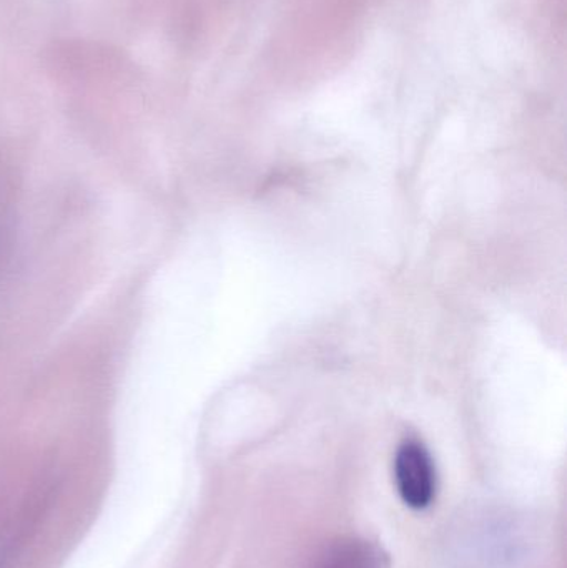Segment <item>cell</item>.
Returning a JSON list of instances; mask_svg holds the SVG:
<instances>
[{"label": "cell", "instance_id": "obj_1", "mask_svg": "<svg viewBox=\"0 0 567 568\" xmlns=\"http://www.w3.org/2000/svg\"><path fill=\"white\" fill-rule=\"evenodd\" d=\"M395 483L409 509L425 510L436 497V467L432 454L418 440H406L395 457Z\"/></svg>", "mask_w": 567, "mask_h": 568}, {"label": "cell", "instance_id": "obj_2", "mask_svg": "<svg viewBox=\"0 0 567 568\" xmlns=\"http://www.w3.org/2000/svg\"><path fill=\"white\" fill-rule=\"evenodd\" d=\"M306 568H389V564L376 544L360 537H343L323 547Z\"/></svg>", "mask_w": 567, "mask_h": 568}]
</instances>
